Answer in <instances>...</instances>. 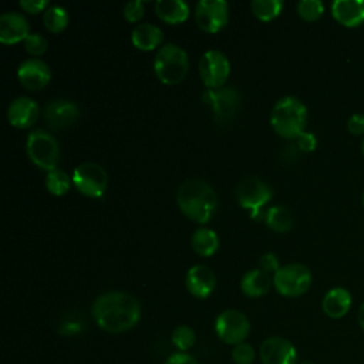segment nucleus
Instances as JSON below:
<instances>
[{"label": "nucleus", "instance_id": "nucleus-1", "mask_svg": "<svg viewBox=\"0 0 364 364\" xmlns=\"http://www.w3.org/2000/svg\"><path fill=\"white\" fill-rule=\"evenodd\" d=\"M92 317L100 328L108 333H122L141 318V304L129 293L107 291L98 296L92 304Z\"/></svg>", "mask_w": 364, "mask_h": 364}, {"label": "nucleus", "instance_id": "nucleus-2", "mask_svg": "<svg viewBox=\"0 0 364 364\" xmlns=\"http://www.w3.org/2000/svg\"><path fill=\"white\" fill-rule=\"evenodd\" d=\"M176 202L182 213L198 223H206L218 206L215 191L199 178L186 179L179 185Z\"/></svg>", "mask_w": 364, "mask_h": 364}, {"label": "nucleus", "instance_id": "nucleus-3", "mask_svg": "<svg viewBox=\"0 0 364 364\" xmlns=\"http://www.w3.org/2000/svg\"><path fill=\"white\" fill-rule=\"evenodd\" d=\"M307 124V108L297 97L280 98L270 112V125L284 138H297Z\"/></svg>", "mask_w": 364, "mask_h": 364}, {"label": "nucleus", "instance_id": "nucleus-4", "mask_svg": "<svg viewBox=\"0 0 364 364\" xmlns=\"http://www.w3.org/2000/svg\"><path fill=\"white\" fill-rule=\"evenodd\" d=\"M189 68L188 54L183 48L176 44H165L162 46L155 55L154 70L156 77L164 84H178L181 82Z\"/></svg>", "mask_w": 364, "mask_h": 364}, {"label": "nucleus", "instance_id": "nucleus-5", "mask_svg": "<svg viewBox=\"0 0 364 364\" xmlns=\"http://www.w3.org/2000/svg\"><path fill=\"white\" fill-rule=\"evenodd\" d=\"M27 155L33 164L46 171L55 169L60 159V148L57 139L44 129H33L26 142Z\"/></svg>", "mask_w": 364, "mask_h": 364}, {"label": "nucleus", "instance_id": "nucleus-6", "mask_svg": "<svg viewBox=\"0 0 364 364\" xmlns=\"http://www.w3.org/2000/svg\"><path fill=\"white\" fill-rule=\"evenodd\" d=\"M311 272L301 263H289L282 266L273 276L274 289L286 297H299L311 286Z\"/></svg>", "mask_w": 364, "mask_h": 364}, {"label": "nucleus", "instance_id": "nucleus-7", "mask_svg": "<svg viewBox=\"0 0 364 364\" xmlns=\"http://www.w3.org/2000/svg\"><path fill=\"white\" fill-rule=\"evenodd\" d=\"M235 195L239 205L250 210L252 219H260L259 216L263 218L260 209L272 199L273 192L272 188L262 179L256 176H246L237 183Z\"/></svg>", "mask_w": 364, "mask_h": 364}, {"label": "nucleus", "instance_id": "nucleus-8", "mask_svg": "<svg viewBox=\"0 0 364 364\" xmlns=\"http://www.w3.org/2000/svg\"><path fill=\"white\" fill-rule=\"evenodd\" d=\"M71 181L81 193L91 198L102 196L108 185L105 169L101 165L90 161L82 162L74 168Z\"/></svg>", "mask_w": 364, "mask_h": 364}, {"label": "nucleus", "instance_id": "nucleus-9", "mask_svg": "<svg viewBox=\"0 0 364 364\" xmlns=\"http://www.w3.org/2000/svg\"><path fill=\"white\" fill-rule=\"evenodd\" d=\"M215 331L218 337L232 346H237L246 340L250 331V323L247 317L235 309L222 311L215 320Z\"/></svg>", "mask_w": 364, "mask_h": 364}, {"label": "nucleus", "instance_id": "nucleus-10", "mask_svg": "<svg viewBox=\"0 0 364 364\" xmlns=\"http://www.w3.org/2000/svg\"><path fill=\"white\" fill-rule=\"evenodd\" d=\"M202 100L206 105L210 107L213 117L218 122L226 124L235 117L240 95L233 87H220V88H208L202 94Z\"/></svg>", "mask_w": 364, "mask_h": 364}, {"label": "nucleus", "instance_id": "nucleus-11", "mask_svg": "<svg viewBox=\"0 0 364 364\" xmlns=\"http://www.w3.org/2000/svg\"><path fill=\"white\" fill-rule=\"evenodd\" d=\"M230 73L228 57L219 50L206 51L199 60V74L208 88H220Z\"/></svg>", "mask_w": 364, "mask_h": 364}, {"label": "nucleus", "instance_id": "nucleus-12", "mask_svg": "<svg viewBox=\"0 0 364 364\" xmlns=\"http://www.w3.org/2000/svg\"><path fill=\"white\" fill-rule=\"evenodd\" d=\"M228 18L229 7L225 0H200L195 6V20L208 33H216L223 28Z\"/></svg>", "mask_w": 364, "mask_h": 364}, {"label": "nucleus", "instance_id": "nucleus-13", "mask_svg": "<svg viewBox=\"0 0 364 364\" xmlns=\"http://www.w3.org/2000/svg\"><path fill=\"white\" fill-rule=\"evenodd\" d=\"M259 354L263 364H296L297 361V350L293 343L279 336L266 338Z\"/></svg>", "mask_w": 364, "mask_h": 364}, {"label": "nucleus", "instance_id": "nucleus-14", "mask_svg": "<svg viewBox=\"0 0 364 364\" xmlns=\"http://www.w3.org/2000/svg\"><path fill=\"white\" fill-rule=\"evenodd\" d=\"M18 81L23 84V87L28 90H41L44 88L50 80H51V71L46 61L40 58H28L24 60L17 70Z\"/></svg>", "mask_w": 364, "mask_h": 364}, {"label": "nucleus", "instance_id": "nucleus-15", "mask_svg": "<svg viewBox=\"0 0 364 364\" xmlns=\"http://www.w3.org/2000/svg\"><path fill=\"white\" fill-rule=\"evenodd\" d=\"M78 115V105L70 100H53L44 108V118L53 129L71 127L77 121Z\"/></svg>", "mask_w": 364, "mask_h": 364}, {"label": "nucleus", "instance_id": "nucleus-16", "mask_svg": "<svg viewBox=\"0 0 364 364\" xmlns=\"http://www.w3.org/2000/svg\"><path fill=\"white\" fill-rule=\"evenodd\" d=\"M185 283L188 291L192 296L198 299H206L216 287V276L208 266L195 264L188 270Z\"/></svg>", "mask_w": 364, "mask_h": 364}, {"label": "nucleus", "instance_id": "nucleus-17", "mask_svg": "<svg viewBox=\"0 0 364 364\" xmlns=\"http://www.w3.org/2000/svg\"><path fill=\"white\" fill-rule=\"evenodd\" d=\"M30 34V24L26 16L18 11H6L0 16V41L3 44H14L26 40Z\"/></svg>", "mask_w": 364, "mask_h": 364}, {"label": "nucleus", "instance_id": "nucleus-18", "mask_svg": "<svg viewBox=\"0 0 364 364\" xmlns=\"http://www.w3.org/2000/svg\"><path fill=\"white\" fill-rule=\"evenodd\" d=\"M40 109L37 102L30 97H17L7 108V119L16 128H28L38 118Z\"/></svg>", "mask_w": 364, "mask_h": 364}, {"label": "nucleus", "instance_id": "nucleus-19", "mask_svg": "<svg viewBox=\"0 0 364 364\" xmlns=\"http://www.w3.org/2000/svg\"><path fill=\"white\" fill-rule=\"evenodd\" d=\"M333 18L348 28L358 27L364 23L363 0H336L331 3Z\"/></svg>", "mask_w": 364, "mask_h": 364}, {"label": "nucleus", "instance_id": "nucleus-20", "mask_svg": "<svg viewBox=\"0 0 364 364\" xmlns=\"http://www.w3.org/2000/svg\"><path fill=\"white\" fill-rule=\"evenodd\" d=\"M353 304L351 293L344 287H333L323 297V311L330 318L344 317Z\"/></svg>", "mask_w": 364, "mask_h": 364}, {"label": "nucleus", "instance_id": "nucleus-21", "mask_svg": "<svg viewBox=\"0 0 364 364\" xmlns=\"http://www.w3.org/2000/svg\"><path fill=\"white\" fill-rule=\"evenodd\" d=\"M162 30L151 23H141L134 27L131 33L132 44L144 51L154 50L162 43Z\"/></svg>", "mask_w": 364, "mask_h": 364}, {"label": "nucleus", "instance_id": "nucleus-22", "mask_svg": "<svg viewBox=\"0 0 364 364\" xmlns=\"http://www.w3.org/2000/svg\"><path fill=\"white\" fill-rule=\"evenodd\" d=\"M272 279L267 272L262 269H253L245 273L240 282V289L247 297H260L270 290Z\"/></svg>", "mask_w": 364, "mask_h": 364}, {"label": "nucleus", "instance_id": "nucleus-23", "mask_svg": "<svg viewBox=\"0 0 364 364\" xmlns=\"http://www.w3.org/2000/svg\"><path fill=\"white\" fill-rule=\"evenodd\" d=\"M155 13L165 23L178 24L188 18L189 6L183 0H156Z\"/></svg>", "mask_w": 364, "mask_h": 364}, {"label": "nucleus", "instance_id": "nucleus-24", "mask_svg": "<svg viewBox=\"0 0 364 364\" xmlns=\"http://www.w3.org/2000/svg\"><path fill=\"white\" fill-rule=\"evenodd\" d=\"M191 245L195 253L200 256H212L219 247V237L216 232L209 228H198L191 237Z\"/></svg>", "mask_w": 364, "mask_h": 364}, {"label": "nucleus", "instance_id": "nucleus-25", "mask_svg": "<svg viewBox=\"0 0 364 364\" xmlns=\"http://www.w3.org/2000/svg\"><path fill=\"white\" fill-rule=\"evenodd\" d=\"M264 220H266V225L274 232L282 233V232H287L293 228V215L287 208H284L282 205L272 206L266 212Z\"/></svg>", "mask_w": 364, "mask_h": 364}, {"label": "nucleus", "instance_id": "nucleus-26", "mask_svg": "<svg viewBox=\"0 0 364 364\" xmlns=\"http://www.w3.org/2000/svg\"><path fill=\"white\" fill-rule=\"evenodd\" d=\"M44 26L51 33H60L63 31L68 24V13L61 6H51L46 9L43 16Z\"/></svg>", "mask_w": 364, "mask_h": 364}, {"label": "nucleus", "instance_id": "nucleus-27", "mask_svg": "<svg viewBox=\"0 0 364 364\" xmlns=\"http://www.w3.org/2000/svg\"><path fill=\"white\" fill-rule=\"evenodd\" d=\"M282 7H283L282 0H253L250 3V9L253 14L263 21H269L277 17L282 11Z\"/></svg>", "mask_w": 364, "mask_h": 364}, {"label": "nucleus", "instance_id": "nucleus-28", "mask_svg": "<svg viewBox=\"0 0 364 364\" xmlns=\"http://www.w3.org/2000/svg\"><path fill=\"white\" fill-rule=\"evenodd\" d=\"M70 178L68 175L63 171V169H53L50 172H47L46 176V186L47 189L53 193V195H64L68 189H70Z\"/></svg>", "mask_w": 364, "mask_h": 364}, {"label": "nucleus", "instance_id": "nucleus-29", "mask_svg": "<svg viewBox=\"0 0 364 364\" xmlns=\"http://www.w3.org/2000/svg\"><path fill=\"white\" fill-rule=\"evenodd\" d=\"M296 9L299 16L306 21H316L324 13V4L320 0H300Z\"/></svg>", "mask_w": 364, "mask_h": 364}, {"label": "nucleus", "instance_id": "nucleus-30", "mask_svg": "<svg viewBox=\"0 0 364 364\" xmlns=\"http://www.w3.org/2000/svg\"><path fill=\"white\" fill-rule=\"evenodd\" d=\"M171 340H172V343L176 348H179L182 353H185L186 350H189L193 346V343L196 340V336H195L193 328H191L189 326L182 324V326H178L172 331Z\"/></svg>", "mask_w": 364, "mask_h": 364}, {"label": "nucleus", "instance_id": "nucleus-31", "mask_svg": "<svg viewBox=\"0 0 364 364\" xmlns=\"http://www.w3.org/2000/svg\"><path fill=\"white\" fill-rule=\"evenodd\" d=\"M47 38L40 33H30L24 40V47L31 55H41L47 50Z\"/></svg>", "mask_w": 364, "mask_h": 364}, {"label": "nucleus", "instance_id": "nucleus-32", "mask_svg": "<svg viewBox=\"0 0 364 364\" xmlns=\"http://www.w3.org/2000/svg\"><path fill=\"white\" fill-rule=\"evenodd\" d=\"M256 353L253 347L247 343H240L232 350V360L235 364H252L255 361Z\"/></svg>", "mask_w": 364, "mask_h": 364}, {"label": "nucleus", "instance_id": "nucleus-33", "mask_svg": "<svg viewBox=\"0 0 364 364\" xmlns=\"http://www.w3.org/2000/svg\"><path fill=\"white\" fill-rule=\"evenodd\" d=\"M144 11H145V6H144V1L141 0H132L124 6V16L131 23L139 21L144 16Z\"/></svg>", "mask_w": 364, "mask_h": 364}, {"label": "nucleus", "instance_id": "nucleus-34", "mask_svg": "<svg viewBox=\"0 0 364 364\" xmlns=\"http://www.w3.org/2000/svg\"><path fill=\"white\" fill-rule=\"evenodd\" d=\"M296 144H297V148L303 152H311L316 149V145H317V139L314 136V134L311 132H307V131H303L297 138H296Z\"/></svg>", "mask_w": 364, "mask_h": 364}, {"label": "nucleus", "instance_id": "nucleus-35", "mask_svg": "<svg viewBox=\"0 0 364 364\" xmlns=\"http://www.w3.org/2000/svg\"><path fill=\"white\" fill-rule=\"evenodd\" d=\"M347 129L351 135H364V115L353 114L347 121Z\"/></svg>", "mask_w": 364, "mask_h": 364}, {"label": "nucleus", "instance_id": "nucleus-36", "mask_svg": "<svg viewBox=\"0 0 364 364\" xmlns=\"http://www.w3.org/2000/svg\"><path fill=\"white\" fill-rule=\"evenodd\" d=\"M259 264H260V269L262 270H264V272H277L279 269H280V266H279V259H277V256L276 255H273V253H264L260 259H259Z\"/></svg>", "mask_w": 364, "mask_h": 364}, {"label": "nucleus", "instance_id": "nucleus-37", "mask_svg": "<svg viewBox=\"0 0 364 364\" xmlns=\"http://www.w3.org/2000/svg\"><path fill=\"white\" fill-rule=\"evenodd\" d=\"M81 328H82V321L81 320L68 318V320L61 321V324L58 327V331L61 334H75V333L81 331Z\"/></svg>", "mask_w": 364, "mask_h": 364}, {"label": "nucleus", "instance_id": "nucleus-38", "mask_svg": "<svg viewBox=\"0 0 364 364\" xmlns=\"http://www.w3.org/2000/svg\"><path fill=\"white\" fill-rule=\"evenodd\" d=\"M47 0H20V7L28 13H38L47 7Z\"/></svg>", "mask_w": 364, "mask_h": 364}, {"label": "nucleus", "instance_id": "nucleus-39", "mask_svg": "<svg viewBox=\"0 0 364 364\" xmlns=\"http://www.w3.org/2000/svg\"><path fill=\"white\" fill-rule=\"evenodd\" d=\"M164 364H198V361L191 354L179 351L169 355Z\"/></svg>", "mask_w": 364, "mask_h": 364}, {"label": "nucleus", "instance_id": "nucleus-40", "mask_svg": "<svg viewBox=\"0 0 364 364\" xmlns=\"http://www.w3.org/2000/svg\"><path fill=\"white\" fill-rule=\"evenodd\" d=\"M357 320H358V324L361 327V330L364 331V301L361 303L360 309H358V313H357Z\"/></svg>", "mask_w": 364, "mask_h": 364}, {"label": "nucleus", "instance_id": "nucleus-41", "mask_svg": "<svg viewBox=\"0 0 364 364\" xmlns=\"http://www.w3.org/2000/svg\"><path fill=\"white\" fill-rule=\"evenodd\" d=\"M361 152L364 155V136H363V141H361Z\"/></svg>", "mask_w": 364, "mask_h": 364}, {"label": "nucleus", "instance_id": "nucleus-42", "mask_svg": "<svg viewBox=\"0 0 364 364\" xmlns=\"http://www.w3.org/2000/svg\"><path fill=\"white\" fill-rule=\"evenodd\" d=\"M299 364H314V363H311V361H301V363H299Z\"/></svg>", "mask_w": 364, "mask_h": 364}, {"label": "nucleus", "instance_id": "nucleus-43", "mask_svg": "<svg viewBox=\"0 0 364 364\" xmlns=\"http://www.w3.org/2000/svg\"><path fill=\"white\" fill-rule=\"evenodd\" d=\"M361 202H363V208H364V191H363V196H361Z\"/></svg>", "mask_w": 364, "mask_h": 364}]
</instances>
